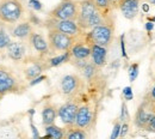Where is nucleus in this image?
I'll return each mask as SVG.
<instances>
[{
    "instance_id": "f257e3e1",
    "label": "nucleus",
    "mask_w": 155,
    "mask_h": 139,
    "mask_svg": "<svg viewBox=\"0 0 155 139\" xmlns=\"http://www.w3.org/2000/svg\"><path fill=\"white\" fill-rule=\"evenodd\" d=\"M111 16H105L97 7L94 0H80L78 11V25L85 33L93 29L94 26L103 24Z\"/></svg>"
},
{
    "instance_id": "f03ea898",
    "label": "nucleus",
    "mask_w": 155,
    "mask_h": 139,
    "mask_svg": "<svg viewBox=\"0 0 155 139\" xmlns=\"http://www.w3.org/2000/svg\"><path fill=\"white\" fill-rule=\"evenodd\" d=\"M85 41L90 44H98L105 48H109L115 39V20L114 17H109L103 24L94 26L93 29L85 33Z\"/></svg>"
},
{
    "instance_id": "7ed1b4c3",
    "label": "nucleus",
    "mask_w": 155,
    "mask_h": 139,
    "mask_svg": "<svg viewBox=\"0 0 155 139\" xmlns=\"http://www.w3.org/2000/svg\"><path fill=\"white\" fill-rule=\"evenodd\" d=\"M26 90L18 75L8 66L0 64V94L6 96L8 94L20 95Z\"/></svg>"
},
{
    "instance_id": "20e7f679",
    "label": "nucleus",
    "mask_w": 155,
    "mask_h": 139,
    "mask_svg": "<svg viewBox=\"0 0 155 139\" xmlns=\"http://www.w3.org/2000/svg\"><path fill=\"white\" fill-rule=\"evenodd\" d=\"M25 13L21 0H0V23L15 25L24 19Z\"/></svg>"
},
{
    "instance_id": "39448f33",
    "label": "nucleus",
    "mask_w": 155,
    "mask_h": 139,
    "mask_svg": "<svg viewBox=\"0 0 155 139\" xmlns=\"http://www.w3.org/2000/svg\"><path fill=\"white\" fill-rule=\"evenodd\" d=\"M85 86H86V82L77 73L64 75L60 79V91L68 99H77L79 95L82 94Z\"/></svg>"
},
{
    "instance_id": "423d86ee",
    "label": "nucleus",
    "mask_w": 155,
    "mask_h": 139,
    "mask_svg": "<svg viewBox=\"0 0 155 139\" xmlns=\"http://www.w3.org/2000/svg\"><path fill=\"white\" fill-rule=\"evenodd\" d=\"M48 46H49V50L50 54H61L64 52H69L72 46L75 43L78 39L58 33L55 30H48Z\"/></svg>"
},
{
    "instance_id": "0eeeda50",
    "label": "nucleus",
    "mask_w": 155,
    "mask_h": 139,
    "mask_svg": "<svg viewBox=\"0 0 155 139\" xmlns=\"http://www.w3.org/2000/svg\"><path fill=\"white\" fill-rule=\"evenodd\" d=\"M78 11H79V1L78 0H61L48 13V18L77 22Z\"/></svg>"
},
{
    "instance_id": "6e6552de",
    "label": "nucleus",
    "mask_w": 155,
    "mask_h": 139,
    "mask_svg": "<svg viewBox=\"0 0 155 139\" xmlns=\"http://www.w3.org/2000/svg\"><path fill=\"white\" fill-rule=\"evenodd\" d=\"M44 26L48 30H55L58 33L73 36L75 39H80L85 36V31L81 30V28L74 20H60L54 19V18H47V20L44 22Z\"/></svg>"
},
{
    "instance_id": "1a4fd4ad",
    "label": "nucleus",
    "mask_w": 155,
    "mask_h": 139,
    "mask_svg": "<svg viewBox=\"0 0 155 139\" xmlns=\"http://www.w3.org/2000/svg\"><path fill=\"white\" fill-rule=\"evenodd\" d=\"M24 68H23V75L24 78L30 82V80L35 79L39 77L45 70H48V65H47V59L45 58H35L32 55H29L23 62Z\"/></svg>"
},
{
    "instance_id": "9d476101",
    "label": "nucleus",
    "mask_w": 155,
    "mask_h": 139,
    "mask_svg": "<svg viewBox=\"0 0 155 139\" xmlns=\"http://www.w3.org/2000/svg\"><path fill=\"white\" fill-rule=\"evenodd\" d=\"M79 107H80L79 101L74 99H68L67 102H64L58 108V116L62 121V123L66 126V128L74 126Z\"/></svg>"
},
{
    "instance_id": "9b49d317",
    "label": "nucleus",
    "mask_w": 155,
    "mask_h": 139,
    "mask_svg": "<svg viewBox=\"0 0 155 139\" xmlns=\"http://www.w3.org/2000/svg\"><path fill=\"white\" fill-rule=\"evenodd\" d=\"M94 121H96V110L93 109V107L90 103L80 104V107L78 109L74 126L87 132L88 130H91L93 127Z\"/></svg>"
},
{
    "instance_id": "f8f14e48",
    "label": "nucleus",
    "mask_w": 155,
    "mask_h": 139,
    "mask_svg": "<svg viewBox=\"0 0 155 139\" xmlns=\"http://www.w3.org/2000/svg\"><path fill=\"white\" fill-rule=\"evenodd\" d=\"M29 44L23 41H11L10 44L6 47V54L10 59L15 62H23L29 57L28 53Z\"/></svg>"
},
{
    "instance_id": "ddd939ff",
    "label": "nucleus",
    "mask_w": 155,
    "mask_h": 139,
    "mask_svg": "<svg viewBox=\"0 0 155 139\" xmlns=\"http://www.w3.org/2000/svg\"><path fill=\"white\" fill-rule=\"evenodd\" d=\"M71 60H78V61H87L91 58V48L90 44L85 41L84 37H80L75 41V43L72 46L71 50Z\"/></svg>"
},
{
    "instance_id": "4468645a",
    "label": "nucleus",
    "mask_w": 155,
    "mask_h": 139,
    "mask_svg": "<svg viewBox=\"0 0 155 139\" xmlns=\"http://www.w3.org/2000/svg\"><path fill=\"white\" fill-rule=\"evenodd\" d=\"M28 44L29 47H31L35 52L38 53L39 58H45V57H49L50 55V50H49V46H48V41L45 40V37L39 34L34 31L29 40H28Z\"/></svg>"
},
{
    "instance_id": "2eb2a0df",
    "label": "nucleus",
    "mask_w": 155,
    "mask_h": 139,
    "mask_svg": "<svg viewBox=\"0 0 155 139\" xmlns=\"http://www.w3.org/2000/svg\"><path fill=\"white\" fill-rule=\"evenodd\" d=\"M32 33H34V28L29 20H21L11 28L12 37L17 39L18 41H23V42H28Z\"/></svg>"
},
{
    "instance_id": "dca6fc26",
    "label": "nucleus",
    "mask_w": 155,
    "mask_h": 139,
    "mask_svg": "<svg viewBox=\"0 0 155 139\" xmlns=\"http://www.w3.org/2000/svg\"><path fill=\"white\" fill-rule=\"evenodd\" d=\"M140 6L141 0H120L117 4V9H119L122 15L129 20L134 19L138 15Z\"/></svg>"
},
{
    "instance_id": "f3484780",
    "label": "nucleus",
    "mask_w": 155,
    "mask_h": 139,
    "mask_svg": "<svg viewBox=\"0 0 155 139\" xmlns=\"http://www.w3.org/2000/svg\"><path fill=\"white\" fill-rule=\"evenodd\" d=\"M90 48H91V58L90 61L96 65L98 68H103L106 65V60H107V48L90 43Z\"/></svg>"
},
{
    "instance_id": "a211bd4d",
    "label": "nucleus",
    "mask_w": 155,
    "mask_h": 139,
    "mask_svg": "<svg viewBox=\"0 0 155 139\" xmlns=\"http://www.w3.org/2000/svg\"><path fill=\"white\" fill-rule=\"evenodd\" d=\"M58 106L51 103V102H45L44 103V106L42 107V112H41L42 125L44 127L55 123V120L58 118Z\"/></svg>"
},
{
    "instance_id": "6ab92c4d",
    "label": "nucleus",
    "mask_w": 155,
    "mask_h": 139,
    "mask_svg": "<svg viewBox=\"0 0 155 139\" xmlns=\"http://www.w3.org/2000/svg\"><path fill=\"white\" fill-rule=\"evenodd\" d=\"M81 77L82 79L90 84L97 83L98 80L100 79V68H98L96 65H93L91 61H88L81 70Z\"/></svg>"
},
{
    "instance_id": "aec40b11",
    "label": "nucleus",
    "mask_w": 155,
    "mask_h": 139,
    "mask_svg": "<svg viewBox=\"0 0 155 139\" xmlns=\"http://www.w3.org/2000/svg\"><path fill=\"white\" fill-rule=\"evenodd\" d=\"M152 114L153 113L149 110V108L148 109L146 108V103L141 104L137 108V110H136L135 113V116H134V123L136 125V127H138L141 130H144L146 126H147V123H148V121L150 119V116H152Z\"/></svg>"
},
{
    "instance_id": "412c9836",
    "label": "nucleus",
    "mask_w": 155,
    "mask_h": 139,
    "mask_svg": "<svg viewBox=\"0 0 155 139\" xmlns=\"http://www.w3.org/2000/svg\"><path fill=\"white\" fill-rule=\"evenodd\" d=\"M44 131H45V134L50 139H64V136H66V128L58 127L55 123L45 126Z\"/></svg>"
},
{
    "instance_id": "4be33fe9",
    "label": "nucleus",
    "mask_w": 155,
    "mask_h": 139,
    "mask_svg": "<svg viewBox=\"0 0 155 139\" xmlns=\"http://www.w3.org/2000/svg\"><path fill=\"white\" fill-rule=\"evenodd\" d=\"M71 60V54L69 52H64V53H61L58 55H54L51 58H48L47 59V65H48V68L50 67H58L62 64H66V62H69Z\"/></svg>"
},
{
    "instance_id": "5701e85b",
    "label": "nucleus",
    "mask_w": 155,
    "mask_h": 139,
    "mask_svg": "<svg viewBox=\"0 0 155 139\" xmlns=\"http://www.w3.org/2000/svg\"><path fill=\"white\" fill-rule=\"evenodd\" d=\"M64 139H88L87 132L84 130H80L75 126L66 128V136Z\"/></svg>"
},
{
    "instance_id": "b1692460",
    "label": "nucleus",
    "mask_w": 155,
    "mask_h": 139,
    "mask_svg": "<svg viewBox=\"0 0 155 139\" xmlns=\"http://www.w3.org/2000/svg\"><path fill=\"white\" fill-rule=\"evenodd\" d=\"M94 2L105 16H112V10L115 9V6L111 0H94Z\"/></svg>"
},
{
    "instance_id": "393cba45",
    "label": "nucleus",
    "mask_w": 155,
    "mask_h": 139,
    "mask_svg": "<svg viewBox=\"0 0 155 139\" xmlns=\"http://www.w3.org/2000/svg\"><path fill=\"white\" fill-rule=\"evenodd\" d=\"M11 41H12L11 40V36L7 33V30L2 25H0V50L6 49V47L10 44Z\"/></svg>"
},
{
    "instance_id": "a878e982",
    "label": "nucleus",
    "mask_w": 155,
    "mask_h": 139,
    "mask_svg": "<svg viewBox=\"0 0 155 139\" xmlns=\"http://www.w3.org/2000/svg\"><path fill=\"white\" fill-rule=\"evenodd\" d=\"M138 72H140V64L138 62H134L129 66L128 68V75H129V80L133 83L135 82L136 78L138 77Z\"/></svg>"
},
{
    "instance_id": "bb28decb",
    "label": "nucleus",
    "mask_w": 155,
    "mask_h": 139,
    "mask_svg": "<svg viewBox=\"0 0 155 139\" xmlns=\"http://www.w3.org/2000/svg\"><path fill=\"white\" fill-rule=\"evenodd\" d=\"M130 120V114L127 107L125 102H122V107H120V114H119V121L120 122H128Z\"/></svg>"
},
{
    "instance_id": "cd10ccee",
    "label": "nucleus",
    "mask_w": 155,
    "mask_h": 139,
    "mask_svg": "<svg viewBox=\"0 0 155 139\" xmlns=\"http://www.w3.org/2000/svg\"><path fill=\"white\" fill-rule=\"evenodd\" d=\"M120 126H122V122L119 120H117L114 125V128H112V132H111V136L110 139H118L119 138V132H120Z\"/></svg>"
},
{
    "instance_id": "c85d7f7f",
    "label": "nucleus",
    "mask_w": 155,
    "mask_h": 139,
    "mask_svg": "<svg viewBox=\"0 0 155 139\" xmlns=\"http://www.w3.org/2000/svg\"><path fill=\"white\" fill-rule=\"evenodd\" d=\"M119 44H120V54L124 59H128V54H127V48H125V35L122 34L119 36Z\"/></svg>"
},
{
    "instance_id": "c756f323",
    "label": "nucleus",
    "mask_w": 155,
    "mask_h": 139,
    "mask_svg": "<svg viewBox=\"0 0 155 139\" xmlns=\"http://www.w3.org/2000/svg\"><path fill=\"white\" fill-rule=\"evenodd\" d=\"M29 7H31L34 11H42L43 9V4L39 0H30L29 1Z\"/></svg>"
},
{
    "instance_id": "7c9ffc66",
    "label": "nucleus",
    "mask_w": 155,
    "mask_h": 139,
    "mask_svg": "<svg viewBox=\"0 0 155 139\" xmlns=\"http://www.w3.org/2000/svg\"><path fill=\"white\" fill-rule=\"evenodd\" d=\"M123 96L125 101H131L134 99V94H133V88L131 86H125L123 89Z\"/></svg>"
},
{
    "instance_id": "2f4dec72",
    "label": "nucleus",
    "mask_w": 155,
    "mask_h": 139,
    "mask_svg": "<svg viewBox=\"0 0 155 139\" xmlns=\"http://www.w3.org/2000/svg\"><path fill=\"white\" fill-rule=\"evenodd\" d=\"M144 130L148 131V132L155 133V114L154 113L152 114V116H150V119H149V121H148V123H147V126H146Z\"/></svg>"
},
{
    "instance_id": "473e14b6",
    "label": "nucleus",
    "mask_w": 155,
    "mask_h": 139,
    "mask_svg": "<svg viewBox=\"0 0 155 139\" xmlns=\"http://www.w3.org/2000/svg\"><path fill=\"white\" fill-rule=\"evenodd\" d=\"M129 132V123L128 122H122L120 126V132H119V138H124Z\"/></svg>"
},
{
    "instance_id": "72a5a7b5",
    "label": "nucleus",
    "mask_w": 155,
    "mask_h": 139,
    "mask_svg": "<svg viewBox=\"0 0 155 139\" xmlns=\"http://www.w3.org/2000/svg\"><path fill=\"white\" fill-rule=\"evenodd\" d=\"M30 127H31V132H32V139H39V132L37 130V127L34 125L32 122V116H30Z\"/></svg>"
},
{
    "instance_id": "f704fd0d",
    "label": "nucleus",
    "mask_w": 155,
    "mask_h": 139,
    "mask_svg": "<svg viewBox=\"0 0 155 139\" xmlns=\"http://www.w3.org/2000/svg\"><path fill=\"white\" fill-rule=\"evenodd\" d=\"M45 79H47V76L41 75V76H39V77H37V78L30 80V82H29V86H35V85H37V84H39V83H42L43 80H45Z\"/></svg>"
},
{
    "instance_id": "c9c22d12",
    "label": "nucleus",
    "mask_w": 155,
    "mask_h": 139,
    "mask_svg": "<svg viewBox=\"0 0 155 139\" xmlns=\"http://www.w3.org/2000/svg\"><path fill=\"white\" fill-rule=\"evenodd\" d=\"M144 28H146V30H147L148 33H150V31H153V29H154V23L147 22V23L144 24Z\"/></svg>"
},
{
    "instance_id": "e433bc0d",
    "label": "nucleus",
    "mask_w": 155,
    "mask_h": 139,
    "mask_svg": "<svg viewBox=\"0 0 155 139\" xmlns=\"http://www.w3.org/2000/svg\"><path fill=\"white\" fill-rule=\"evenodd\" d=\"M147 104L149 106V110L155 114V101H148V102H147Z\"/></svg>"
},
{
    "instance_id": "4c0bfd02",
    "label": "nucleus",
    "mask_w": 155,
    "mask_h": 139,
    "mask_svg": "<svg viewBox=\"0 0 155 139\" xmlns=\"http://www.w3.org/2000/svg\"><path fill=\"white\" fill-rule=\"evenodd\" d=\"M149 4L148 2H144V4H142V12H144V13H148L149 12Z\"/></svg>"
},
{
    "instance_id": "58836bf2",
    "label": "nucleus",
    "mask_w": 155,
    "mask_h": 139,
    "mask_svg": "<svg viewBox=\"0 0 155 139\" xmlns=\"http://www.w3.org/2000/svg\"><path fill=\"white\" fill-rule=\"evenodd\" d=\"M149 101H155V85H154V88L152 89L150 94H149Z\"/></svg>"
},
{
    "instance_id": "ea45409f",
    "label": "nucleus",
    "mask_w": 155,
    "mask_h": 139,
    "mask_svg": "<svg viewBox=\"0 0 155 139\" xmlns=\"http://www.w3.org/2000/svg\"><path fill=\"white\" fill-rule=\"evenodd\" d=\"M147 19H148V22H150V23H155V16L154 17H148Z\"/></svg>"
},
{
    "instance_id": "a19ab883",
    "label": "nucleus",
    "mask_w": 155,
    "mask_h": 139,
    "mask_svg": "<svg viewBox=\"0 0 155 139\" xmlns=\"http://www.w3.org/2000/svg\"><path fill=\"white\" fill-rule=\"evenodd\" d=\"M111 1H112V4H114V6H115V9H116V7H117V4H118V2L120 1V0H111Z\"/></svg>"
},
{
    "instance_id": "79ce46f5",
    "label": "nucleus",
    "mask_w": 155,
    "mask_h": 139,
    "mask_svg": "<svg viewBox=\"0 0 155 139\" xmlns=\"http://www.w3.org/2000/svg\"><path fill=\"white\" fill-rule=\"evenodd\" d=\"M147 1H148V4H152L155 6V0H147Z\"/></svg>"
},
{
    "instance_id": "37998d69",
    "label": "nucleus",
    "mask_w": 155,
    "mask_h": 139,
    "mask_svg": "<svg viewBox=\"0 0 155 139\" xmlns=\"http://www.w3.org/2000/svg\"><path fill=\"white\" fill-rule=\"evenodd\" d=\"M4 99V96H2V95H1V94H0V101H1V99Z\"/></svg>"
}]
</instances>
